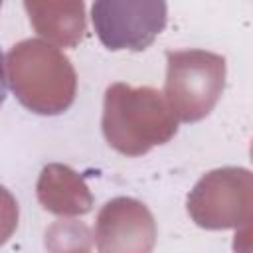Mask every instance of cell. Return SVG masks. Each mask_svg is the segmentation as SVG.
<instances>
[{
  "instance_id": "6da1fadb",
  "label": "cell",
  "mask_w": 253,
  "mask_h": 253,
  "mask_svg": "<svg viewBox=\"0 0 253 253\" xmlns=\"http://www.w3.org/2000/svg\"><path fill=\"white\" fill-rule=\"evenodd\" d=\"M8 89H10V83H8L6 57H4V51L0 49V107L4 105V101H6V97H8Z\"/></svg>"
}]
</instances>
